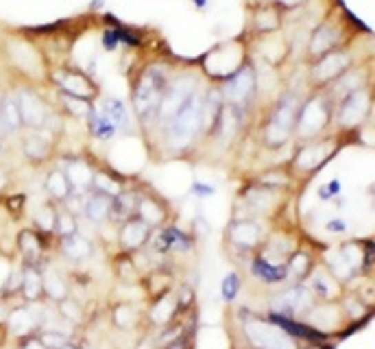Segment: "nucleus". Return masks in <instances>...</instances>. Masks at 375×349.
Masks as SVG:
<instances>
[{"label":"nucleus","mask_w":375,"mask_h":349,"mask_svg":"<svg viewBox=\"0 0 375 349\" xmlns=\"http://www.w3.org/2000/svg\"><path fill=\"white\" fill-rule=\"evenodd\" d=\"M173 68H175L173 63L153 61V63H147V66L136 74L133 85H131V107L142 134H147L155 123V116H158L164 89L173 74Z\"/></svg>","instance_id":"1"},{"label":"nucleus","mask_w":375,"mask_h":349,"mask_svg":"<svg viewBox=\"0 0 375 349\" xmlns=\"http://www.w3.org/2000/svg\"><path fill=\"white\" fill-rule=\"evenodd\" d=\"M249 61L247 46L242 40H227L210 48L208 53L201 55L197 66L201 68L203 76L212 83H221L229 74H234Z\"/></svg>","instance_id":"2"},{"label":"nucleus","mask_w":375,"mask_h":349,"mask_svg":"<svg viewBox=\"0 0 375 349\" xmlns=\"http://www.w3.org/2000/svg\"><path fill=\"white\" fill-rule=\"evenodd\" d=\"M301 98L294 94H283L273 103L268 109L264 127H262V140L268 149H279L292 138L294 125H297V112H299Z\"/></svg>","instance_id":"3"},{"label":"nucleus","mask_w":375,"mask_h":349,"mask_svg":"<svg viewBox=\"0 0 375 349\" xmlns=\"http://www.w3.org/2000/svg\"><path fill=\"white\" fill-rule=\"evenodd\" d=\"M268 238L262 218H234L225 229V249L236 251L240 257H249L251 253L260 251L264 240Z\"/></svg>","instance_id":"4"},{"label":"nucleus","mask_w":375,"mask_h":349,"mask_svg":"<svg viewBox=\"0 0 375 349\" xmlns=\"http://www.w3.org/2000/svg\"><path fill=\"white\" fill-rule=\"evenodd\" d=\"M332 116H334V103L330 101V96L323 94L308 96L301 101L299 112H297L294 134L303 140H314L325 131Z\"/></svg>","instance_id":"5"},{"label":"nucleus","mask_w":375,"mask_h":349,"mask_svg":"<svg viewBox=\"0 0 375 349\" xmlns=\"http://www.w3.org/2000/svg\"><path fill=\"white\" fill-rule=\"evenodd\" d=\"M147 249L153 255H160V257L188 255L197 249V236L195 231H186L175 221H171L158 229H153V236L147 244Z\"/></svg>","instance_id":"6"},{"label":"nucleus","mask_w":375,"mask_h":349,"mask_svg":"<svg viewBox=\"0 0 375 349\" xmlns=\"http://www.w3.org/2000/svg\"><path fill=\"white\" fill-rule=\"evenodd\" d=\"M221 89L225 105L231 107H240V109H249L251 103L257 96V72L251 61L244 63L242 68H238L234 74H229L227 79L221 83H216Z\"/></svg>","instance_id":"7"},{"label":"nucleus","mask_w":375,"mask_h":349,"mask_svg":"<svg viewBox=\"0 0 375 349\" xmlns=\"http://www.w3.org/2000/svg\"><path fill=\"white\" fill-rule=\"evenodd\" d=\"M42 304H24L22 302L16 306H9L5 323H3L5 339L20 341V339H24V336L40 332L44 326V315L40 313Z\"/></svg>","instance_id":"8"},{"label":"nucleus","mask_w":375,"mask_h":349,"mask_svg":"<svg viewBox=\"0 0 375 349\" xmlns=\"http://www.w3.org/2000/svg\"><path fill=\"white\" fill-rule=\"evenodd\" d=\"M50 79H53L55 87L59 94L74 96V98H83V101H92L96 103L100 87L94 83V79L87 72L72 68V66H61L57 70L50 72Z\"/></svg>","instance_id":"9"},{"label":"nucleus","mask_w":375,"mask_h":349,"mask_svg":"<svg viewBox=\"0 0 375 349\" xmlns=\"http://www.w3.org/2000/svg\"><path fill=\"white\" fill-rule=\"evenodd\" d=\"M349 68H352V55H349V50H345L343 46L332 48L325 55L314 59L312 68H310V83L314 87H328Z\"/></svg>","instance_id":"10"},{"label":"nucleus","mask_w":375,"mask_h":349,"mask_svg":"<svg viewBox=\"0 0 375 349\" xmlns=\"http://www.w3.org/2000/svg\"><path fill=\"white\" fill-rule=\"evenodd\" d=\"M50 242H57L55 236H46L35 227H24L16 236V253L20 255L22 264L44 266L48 262V253L53 249Z\"/></svg>","instance_id":"11"},{"label":"nucleus","mask_w":375,"mask_h":349,"mask_svg":"<svg viewBox=\"0 0 375 349\" xmlns=\"http://www.w3.org/2000/svg\"><path fill=\"white\" fill-rule=\"evenodd\" d=\"M16 101H18V107L22 114L24 129H42L53 120L55 114L50 112V105L46 103V98L31 85H22L16 92Z\"/></svg>","instance_id":"12"},{"label":"nucleus","mask_w":375,"mask_h":349,"mask_svg":"<svg viewBox=\"0 0 375 349\" xmlns=\"http://www.w3.org/2000/svg\"><path fill=\"white\" fill-rule=\"evenodd\" d=\"M181 317H184V315H181V310H179L175 290L164 293L160 297H155V299L147 302V308H144V328H142V332H153L155 334V332L168 328L171 323L179 321Z\"/></svg>","instance_id":"13"},{"label":"nucleus","mask_w":375,"mask_h":349,"mask_svg":"<svg viewBox=\"0 0 375 349\" xmlns=\"http://www.w3.org/2000/svg\"><path fill=\"white\" fill-rule=\"evenodd\" d=\"M136 216L142 218V221L151 225L153 229H158L173 221V210H171V203H168L160 192H155L147 186H138Z\"/></svg>","instance_id":"14"},{"label":"nucleus","mask_w":375,"mask_h":349,"mask_svg":"<svg viewBox=\"0 0 375 349\" xmlns=\"http://www.w3.org/2000/svg\"><path fill=\"white\" fill-rule=\"evenodd\" d=\"M369 112H371V94L367 87H360L339 101L336 120H339L343 129H354L367 120Z\"/></svg>","instance_id":"15"},{"label":"nucleus","mask_w":375,"mask_h":349,"mask_svg":"<svg viewBox=\"0 0 375 349\" xmlns=\"http://www.w3.org/2000/svg\"><path fill=\"white\" fill-rule=\"evenodd\" d=\"M55 138H57V134H53L46 127L29 129V131L22 136V142H20L24 160L33 166L46 164L55 155Z\"/></svg>","instance_id":"16"},{"label":"nucleus","mask_w":375,"mask_h":349,"mask_svg":"<svg viewBox=\"0 0 375 349\" xmlns=\"http://www.w3.org/2000/svg\"><path fill=\"white\" fill-rule=\"evenodd\" d=\"M312 304H314V295H312V290H310V286L306 288L301 282H297L294 286L286 288L283 293L273 295V299H270V310L283 315V317L297 319L299 315H306L308 308Z\"/></svg>","instance_id":"17"},{"label":"nucleus","mask_w":375,"mask_h":349,"mask_svg":"<svg viewBox=\"0 0 375 349\" xmlns=\"http://www.w3.org/2000/svg\"><path fill=\"white\" fill-rule=\"evenodd\" d=\"M153 236V227L147 225L142 218L131 216L127 221L118 223V231H116V251H127L136 253L144 249Z\"/></svg>","instance_id":"18"},{"label":"nucleus","mask_w":375,"mask_h":349,"mask_svg":"<svg viewBox=\"0 0 375 349\" xmlns=\"http://www.w3.org/2000/svg\"><path fill=\"white\" fill-rule=\"evenodd\" d=\"M107 319L118 332H142L144 328V308H138L131 299H116L107 308Z\"/></svg>","instance_id":"19"},{"label":"nucleus","mask_w":375,"mask_h":349,"mask_svg":"<svg viewBox=\"0 0 375 349\" xmlns=\"http://www.w3.org/2000/svg\"><path fill=\"white\" fill-rule=\"evenodd\" d=\"M334 151H336V147L332 145L330 140H319V138H314L312 142H308L306 147H301L299 151H297L294 160H292L294 171H301L306 175H312L314 171H319V168L332 158Z\"/></svg>","instance_id":"20"},{"label":"nucleus","mask_w":375,"mask_h":349,"mask_svg":"<svg viewBox=\"0 0 375 349\" xmlns=\"http://www.w3.org/2000/svg\"><path fill=\"white\" fill-rule=\"evenodd\" d=\"M249 273L255 282L264 284V286H281L290 279L286 262H273L260 251L249 255Z\"/></svg>","instance_id":"21"},{"label":"nucleus","mask_w":375,"mask_h":349,"mask_svg":"<svg viewBox=\"0 0 375 349\" xmlns=\"http://www.w3.org/2000/svg\"><path fill=\"white\" fill-rule=\"evenodd\" d=\"M142 293H144V299H155L164 293H171L177 286V273L168 266V264H158L153 266L149 273L142 275L140 279Z\"/></svg>","instance_id":"22"},{"label":"nucleus","mask_w":375,"mask_h":349,"mask_svg":"<svg viewBox=\"0 0 375 349\" xmlns=\"http://www.w3.org/2000/svg\"><path fill=\"white\" fill-rule=\"evenodd\" d=\"M57 251L61 253L63 260H68L72 264H83L94 255L96 247L87 236H83L81 231H76L72 236L57 240Z\"/></svg>","instance_id":"23"},{"label":"nucleus","mask_w":375,"mask_h":349,"mask_svg":"<svg viewBox=\"0 0 375 349\" xmlns=\"http://www.w3.org/2000/svg\"><path fill=\"white\" fill-rule=\"evenodd\" d=\"M281 11L277 5L273 3H264V5H257L251 11V22L249 27L255 35H273L281 29Z\"/></svg>","instance_id":"24"},{"label":"nucleus","mask_w":375,"mask_h":349,"mask_svg":"<svg viewBox=\"0 0 375 349\" xmlns=\"http://www.w3.org/2000/svg\"><path fill=\"white\" fill-rule=\"evenodd\" d=\"M42 275H44V295H46V302L50 304H57L61 302L63 297H68L72 293V284L68 273H63L61 268L53 266L50 262H46L42 266Z\"/></svg>","instance_id":"25"},{"label":"nucleus","mask_w":375,"mask_h":349,"mask_svg":"<svg viewBox=\"0 0 375 349\" xmlns=\"http://www.w3.org/2000/svg\"><path fill=\"white\" fill-rule=\"evenodd\" d=\"M20 264H22V262H20ZM20 299H22L24 304H42V302H46V295H44V275H42V266L22 264Z\"/></svg>","instance_id":"26"},{"label":"nucleus","mask_w":375,"mask_h":349,"mask_svg":"<svg viewBox=\"0 0 375 349\" xmlns=\"http://www.w3.org/2000/svg\"><path fill=\"white\" fill-rule=\"evenodd\" d=\"M306 323L312 326L314 330L323 332V334H330L332 330H336L341 326V310L334 302H323L319 306H310L308 313H306Z\"/></svg>","instance_id":"27"},{"label":"nucleus","mask_w":375,"mask_h":349,"mask_svg":"<svg viewBox=\"0 0 375 349\" xmlns=\"http://www.w3.org/2000/svg\"><path fill=\"white\" fill-rule=\"evenodd\" d=\"M339 44H341V27L334 22H323L314 29L312 37H310V46H308L310 57L317 59L321 55H325L328 50L339 48Z\"/></svg>","instance_id":"28"},{"label":"nucleus","mask_w":375,"mask_h":349,"mask_svg":"<svg viewBox=\"0 0 375 349\" xmlns=\"http://www.w3.org/2000/svg\"><path fill=\"white\" fill-rule=\"evenodd\" d=\"M63 171H66L76 195H87V192L92 190L94 166L89 162H85L83 158H68L66 164H63Z\"/></svg>","instance_id":"29"},{"label":"nucleus","mask_w":375,"mask_h":349,"mask_svg":"<svg viewBox=\"0 0 375 349\" xmlns=\"http://www.w3.org/2000/svg\"><path fill=\"white\" fill-rule=\"evenodd\" d=\"M81 216H85V221H89L96 227L109 223L111 221V197L100 195L96 190H89L83 201Z\"/></svg>","instance_id":"30"},{"label":"nucleus","mask_w":375,"mask_h":349,"mask_svg":"<svg viewBox=\"0 0 375 349\" xmlns=\"http://www.w3.org/2000/svg\"><path fill=\"white\" fill-rule=\"evenodd\" d=\"M44 190H46V195H48V201H53L57 205H63L74 195L72 184H70L66 171H63V166H55V168H50V171L46 173Z\"/></svg>","instance_id":"31"},{"label":"nucleus","mask_w":375,"mask_h":349,"mask_svg":"<svg viewBox=\"0 0 375 349\" xmlns=\"http://www.w3.org/2000/svg\"><path fill=\"white\" fill-rule=\"evenodd\" d=\"M111 268H114V277L122 286H140L142 273L136 266L133 253L127 251H114L111 255Z\"/></svg>","instance_id":"32"},{"label":"nucleus","mask_w":375,"mask_h":349,"mask_svg":"<svg viewBox=\"0 0 375 349\" xmlns=\"http://www.w3.org/2000/svg\"><path fill=\"white\" fill-rule=\"evenodd\" d=\"M310 290L317 295L321 302H336V297L341 295V284L334 273L325 268L310 271Z\"/></svg>","instance_id":"33"},{"label":"nucleus","mask_w":375,"mask_h":349,"mask_svg":"<svg viewBox=\"0 0 375 349\" xmlns=\"http://www.w3.org/2000/svg\"><path fill=\"white\" fill-rule=\"evenodd\" d=\"M55 310H57V315L61 321H66L70 328H85L87 326V321H89V315H87V310L85 306L81 304V299H76V297L70 293L68 297H63L61 302L53 304Z\"/></svg>","instance_id":"34"},{"label":"nucleus","mask_w":375,"mask_h":349,"mask_svg":"<svg viewBox=\"0 0 375 349\" xmlns=\"http://www.w3.org/2000/svg\"><path fill=\"white\" fill-rule=\"evenodd\" d=\"M136 208H138V188L127 186L122 188L118 195L111 197V223H122L127 218L136 216Z\"/></svg>","instance_id":"35"},{"label":"nucleus","mask_w":375,"mask_h":349,"mask_svg":"<svg viewBox=\"0 0 375 349\" xmlns=\"http://www.w3.org/2000/svg\"><path fill=\"white\" fill-rule=\"evenodd\" d=\"M0 127H3L7 134H20L24 129L16 94L0 96Z\"/></svg>","instance_id":"36"},{"label":"nucleus","mask_w":375,"mask_h":349,"mask_svg":"<svg viewBox=\"0 0 375 349\" xmlns=\"http://www.w3.org/2000/svg\"><path fill=\"white\" fill-rule=\"evenodd\" d=\"M85 127H87V134L92 138H96V140H100V142H107V140H111L116 134H118V129H116V125L109 120V116L103 109H98L96 105H94L92 112L87 114Z\"/></svg>","instance_id":"37"},{"label":"nucleus","mask_w":375,"mask_h":349,"mask_svg":"<svg viewBox=\"0 0 375 349\" xmlns=\"http://www.w3.org/2000/svg\"><path fill=\"white\" fill-rule=\"evenodd\" d=\"M122 188H127V182L118 173L111 171V168H96L94 166L92 190L100 192V195H107V197H116Z\"/></svg>","instance_id":"38"},{"label":"nucleus","mask_w":375,"mask_h":349,"mask_svg":"<svg viewBox=\"0 0 375 349\" xmlns=\"http://www.w3.org/2000/svg\"><path fill=\"white\" fill-rule=\"evenodd\" d=\"M100 109L109 116V120L116 125L118 131H129L133 125V118L131 114L127 109V103L122 98H105L100 103Z\"/></svg>","instance_id":"39"},{"label":"nucleus","mask_w":375,"mask_h":349,"mask_svg":"<svg viewBox=\"0 0 375 349\" xmlns=\"http://www.w3.org/2000/svg\"><path fill=\"white\" fill-rule=\"evenodd\" d=\"M57 208L59 205L53 201L42 203L33 214V225L37 231H42L46 236H55V218H57Z\"/></svg>","instance_id":"40"},{"label":"nucleus","mask_w":375,"mask_h":349,"mask_svg":"<svg viewBox=\"0 0 375 349\" xmlns=\"http://www.w3.org/2000/svg\"><path fill=\"white\" fill-rule=\"evenodd\" d=\"M79 231V216L72 214L68 208L59 205L57 208V218H55V238H66Z\"/></svg>","instance_id":"41"},{"label":"nucleus","mask_w":375,"mask_h":349,"mask_svg":"<svg viewBox=\"0 0 375 349\" xmlns=\"http://www.w3.org/2000/svg\"><path fill=\"white\" fill-rule=\"evenodd\" d=\"M286 264H288L290 277H294L297 282H303L310 275V271H312V257H310L306 251H292L288 255Z\"/></svg>","instance_id":"42"},{"label":"nucleus","mask_w":375,"mask_h":349,"mask_svg":"<svg viewBox=\"0 0 375 349\" xmlns=\"http://www.w3.org/2000/svg\"><path fill=\"white\" fill-rule=\"evenodd\" d=\"M242 290V273L240 271H229L221 279V299L225 304H234Z\"/></svg>","instance_id":"43"},{"label":"nucleus","mask_w":375,"mask_h":349,"mask_svg":"<svg viewBox=\"0 0 375 349\" xmlns=\"http://www.w3.org/2000/svg\"><path fill=\"white\" fill-rule=\"evenodd\" d=\"M61 98V105H63V114L72 116V118H87V114L94 109L96 103L92 101H83V98H74V96H66V94H59Z\"/></svg>","instance_id":"44"},{"label":"nucleus","mask_w":375,"mask_h":349,"mask_svg":"<svg viewBox=\"0 0 375 349\" xmlns=\"http://www.w3.org/2000/svg\"><path fill=\"white\" fill-rule=\"evenodd\" d=\"M175 297H177V304H179L181 315L195 313V308H197V293H195V288H192L188 282L179 284L177 290H175Z\"/></svg>","instance_id":"45"},{"label":"nucleus","mask_w":375,"mask_h":349,"mask_svg":"<svg viewBox=\"0 0 375 349\" xmlns=\"http://www.w3.org/2000/svg\"><path fill=\"white\" fill-rule=\"evenodd\" d=\"M37 336H40V341L48 347V349H59L61 345H66L68 341H72L74 336L72 334H66L61 330H55V328H42L40 332H37Z\"/></svg>","instance_id":"46"},{"label":"nucleus","mask_w":375,"mask_h":349,"mask_svg":"<svg viewBox=\"0 0 375 349\" xmlns=\"http://www.w3.org/2000/svg\"><path fill=\"white\" fill-rule=\"evenodd\" d=\"M343 313L358 321V319H362L367 315V308H365V304H362V299H358V297H347V299H343Z\"/></svg>","instance_id":"47"},{"label":"nucleus","mask_w":375,"mask_h":349,"mask_svg":"<svg viewBox=\"0 0 375 349\" xmlns=\"http://www.w3.org/2000/svg\"><path fill=\"white\" fill-rule=\"evenodd\" d=\"M188 192H190V197H195L199 201H205V199H212L216 195V186L205 184V182H192Z\"/></svg>","instance_id":"48"},{"label":"nucleus","mask_w":375,"mask_h":349,"mask_svg":"<svg viewBox=\"0 0 375 349\" xmlns=\"http://www.w3.org/2000/svg\"><path fill=\"white\" fill-rule=\"evenodd\" d=\"M100 46H103V50H105V53H114V50L120 46L118 35H116V29L114 27H105V29L100 31Z\"/></svg>","instance_id":"49"},{"label":"nucleus","mask_w":375,"mask_h":349,"mask_svg":"<svg viewBox=\"0 0 375 349\" xmlns=\"http://www.w3.org/2000/svg\"><path fill=\"white\" fill-rule=\"evenodd\" d=\"M339 195H341V182H339V179H332L330 184L319 188V199L321 201H332L334 197H339Z\"/></svg>","instance_id":"50"},{"label":"nucleus","mask_w":375,"mask_h":349,"mask_svg":"<svg viewBox=\"0 0 375 349\" xmlns=\"http://www.w3.org/2000/svg\"><path fill=\"white\" fill-rule=\"evenodd\" d=\"M14 349H48L37 334H31V336H24L20 341H14Z\"/></svg>","instance_id":"51"},{"label":"nucleus","mask_w":375,"mask_h":349,"mask_svg":"<svg viewBox=\"0 0 375 349\" xmlns=\"http://www.w3.org/2000/svg\"><path fill=\"white\" fill-rule=\"evenodd\" d=\"M192 339H195V332L186 330L184 334L179 336V339H175L173 343H168L162 349H192Z\"/></svg>","instance_id":"52"},{"label":"nucleus","mask_w":375,"mask_h":349,"mask_svg":"<svg viewBox=\"0 0 375 349\" xmlns=\"http://www.w3.org/2000/svg\"><path fill=\"white\" fill-rule=\"evenodd\" d=\"M325 231H330V234H345L347 221H345V218H332V221L325 223Z\"/></svg>","instance_id":"53"},{"label":"nucleus","mask_w":375,"mask_h":349,"mask_svg":"<svg viewBox=\"0 0 375 349\" xmlns=\"http://www.w3.org/2000/svg\"><path fill=\"white\" fill-rule=\"evenodd\" d=\"M190 3H192V7H195V9L203 11V9H208V5H210V0H190Z\"/></svg>","instance_id":"54"},{"label":"nucleus","mask_w":375,"mask_h":349,"mask_svg":"<svg viewBox=\"0 0 375 349\" xmlns=\"http://www.w3.org/2000/svg\"><path fill=\"white\" fill-rule=\"evenodd\" d=\"M7 310H9V306L0 299V328H3V323H5V317H7Z\"/></svg>","instance_id":"55"},{"label":"nucleus","mask_w":375,"mask_h":349,"mask_svg":"<svg viewBox=\"0 0 375 349\" xmlns=\"http://www.w3.org/2000/svg\"><path fill=\"white\" fill-rule=\"evenodd\" d=\"M5 145H7V131L3 127H0V153L5 151Z\"/></svg>","instance_id":"56"},{"label":"nucleus","mask_w":375,"mask_h":349,"mask_svg":"<svg viewBox=\"0 0 375 349\" xmlns=\"http://www.w3.org/2000/svg\"><path fill=\"white\" fill-rule=\"evenodd\" d=\"M59 349H81V345H79V341H74V339H72V341H68L66 345H61Z\"/></svg>","instance_id":"57"},{"label":"nucleus","mask_w":375,"mask_h":349,"mask_svg":"<svg viewBox=\"0 0 375 349\" xmlns=\"http://www.w3.org/2000/svg\"><path fill=\"white\" fill-rule=\"evenodd\" d=\"M301 349H325L321 343H308V345H303Z\"/></svg>","instance_id":"58"}]
</instances>
